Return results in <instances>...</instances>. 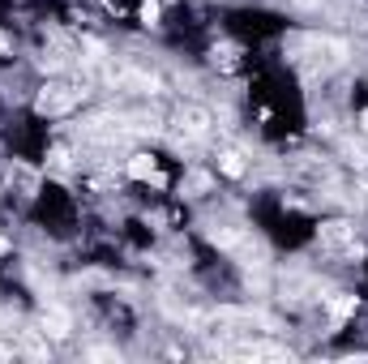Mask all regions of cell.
Instances as JSON below:
<instances>
[{"label":"cell","mask_w":368,"mask_h":364,"mask_svg":"<svg viewBox=\"0 0 368 364\" xmlns=\"http://www.w3.org/2000/svg\"><path fill=\"white\" fill-rule=\"evenodd\" d=\"M210 124H214V116H210L206 108H197V103H189V108L176 112V129H180L184 138H193V142H197V138H206V133H210Z\"/></svg>","instance_id":"cell-3"},{"label":"cell","mask_w":368,"mask_h":364,"mask_svg":"<svg viewBox=\"0 0 368 364\" xmlns=\"http://www.w3.org/2000/svg\"><path fill=\"white\" fill-rule=\"evenodd\" d=\"M128 176H133V180L163 184V176H159V168H154V159H150V154H133V163H128Z\"/></svg>","instance_id":"cell-4"},{"label":"cell","mask_w":368,"mask_h":364,"mask_svg":"<svg viewBox=\"0 0 368 364\" xmlns=\"http://www.w3.org/2000/svg\"><path fill=\"white\" fill-rule=\"evenodd\" d=\"M82 94H86V90H73V86H64V82H52V86L39 90L35 112H39V116H64V112H73V108H78V99H82Z\"/></svg>","instance_id":"cell-1"},{"label":"cell","mask_w":368,"mask_h":364,"mask_svg":"<svg viewBox=\"0 0 368 364\" xmlns=\"http://www.w3.org/2000/svg\"><path fill=\"white\" fill-rule=\"evenodd\" d=\"M325 309H330V317H334V321H347V317L355 313V296H347V291H334L330 300H325Z\"/></svg>","instance_id":"cell-6"},{"label":"cell","mask_w":368,"mask_h":364,"mask_svg":"<svg viewBox=\"0 0 368 364\" xmlns=\"http://www.w3.org/2000/svg\"><path fill=\"white\" fill-rule=\"evenodd\" d=\"M189 184H193V189H210V176H206V172H197V176L189 180Z\"/></svg>","instance_id":"cell-10"},{"label":"cell","mask_w":368,"mask_h":364,"mask_svg":"<svg viewBox=\"0 0 368 364\" xmlns=\"http://www.w3.org/2000/svg\"><path fill=\"white\" fill-rule=\"evenodd\" d=\"M360 124H364V133H368V112H364V116H360Z\"/></svg>","instance_id":"cell-12"},{"label":"cell","mask_w":368,"mask_h":364,"mask_svg":"<svg viewBox=\"0 0 368 364\" xmlns=\"http://www.w3.org/2000/svg\"><path fill=\"white\" fill-rule=\"evenodd\" d=\"M210 240H214L219 249H236V245H240V236H236V231H227V227H210Z\"/></svg>","instance_id":"cell-7"},{"label":"cell","mask_w":368,"mask_h":364,"mask_svg":"<svg viewBox=\"0 0 368 364\" xmlns=\"http://www.w3.org/2000/svg\"><path fill=\"white\" fill-rule=\"evenodd\" d=\"M69 313H64V309H47L43 313V335H52V339H64V335H69Z\"/></svg>","instance_id":"cell-5"},{"label":"cell","mask_w":368,"mask_h":364,"mask_svg":"<svg viewBox=\"0 0 368 364\" xmlns=\"http://www.w3.org/2000/svg\"><path fill=\"white\" fill-rule=\"evenodd\" d=\"M321 245L334 249V253H343V257H364V249L355 245V227L351 223H325L321 227Z\"/></svg>","instance_id":"cell-2"},{"label":"cell","mask_w":368,"mask_h":364,"mask_svg":"<svg viewBox=\"0 0 368 364\" xmlns=\"http://www.w3.org/2000/svg\"><path fill=\"white\" fill-rule=\"evenodd\" d=\"M295 5H304V9H317V5H321V0H295Z\"/></svg>","instance_id":"cell-11"},{"label":"cell","mask_w":368,"mask_h":364,"mask_svg":"<svg viewBox=\"0 0 368 364\" xmlns=\"http://www.w3.org/2000/svg\"><path fill=\"white\" fill-rule=\"evenodd\" d=\"M223 172H227V176H244V163H240L236 150H227V154H223Z\"/></svg>","instance_id":"cell-8"},{"label":"cell","mask_w":368,"mask_h":364,"mask_svg":"<svg viewBox=\"0 0 368 364\" xmlns=\"http://www.w3.org/2000/svg\"><path fill=\"white\" fill-rule=\"evenodd\" d=\"M0 253H5V240H0Z\"/></svg>","instance_id":"cell-13"},{"label":"cell","mask_w":368,"mask_h":364,"mask_svg":"<svg viewBox=\"0 0 368 364\" xmlns=\"http://www.w3.org/2000/svg\"><path fill=\"white\" fill-rule=\"evenodd\" d=\"M142 22H146V26L159 22V0H146V5H142Z\"/></svg>","instance_id":"cell-9"}]
</instances>
